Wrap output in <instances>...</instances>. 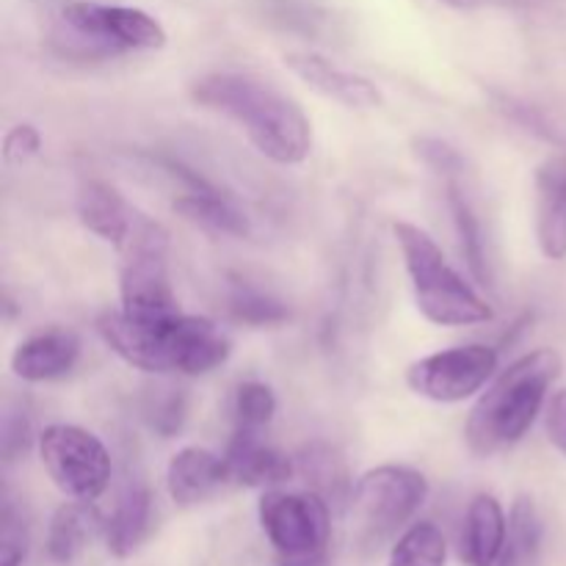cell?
<instances>
[{
  "label": "cell",
  "instance_id": "obj_16",
  "mask_svg": "<svg viewBox=\"0 0 566 566\" xmlns=\"http://www.w3.org/2000/svg\"><path fill=\"white\" fill-rule=\"evenodd\" d=\"M77 219L92 235L114 243L116 249L130 238L138 221V210L103 180H86L77 188Z\"/></svg>",
  "mask_w": 566,
  "mask_h": 566
},
{
  "label": "cell",
  "instance_id": "obj_21",
  "mask_svg": "<svg viewBox=\"0 0 566 566\" xmlns=\"http://www.w3.org/2000/svg\"><path fill=\"white\" fill-rule=\"evenodd\" d=\"M103 534V517L88 501H70L53 514L48 528V558L66 566L75 562L94 534Z\"/></svg>",
  "mask_w": 566,
  "mask_h": 566
},
{
  "label": "cell",
  "instance_id": "obj_6",
  "mask_svg": "<svg viewBox=\"0 0 566 566\" xmlns=\"http://www.w3.org/2000/svg\"><path fill=\"white\" fill-rule=\"evenodd\" d=\"M429 497V481L407 464H381L359 475L348 497L352 536L363 551H379Z\"/></svg>",
  "mask_w": 566,
  "mask_h": 566
},
{
  "label": "cell",
  "instance_id": "obj_34",
  "mask_svg": "<svg viewBox=\"0 0 566 566\" xmlns=\"http://www.w3.org/2000/svg\"><path fill=\"white\" fill-rule=\"evenodd\" d=\"M446 6H451V9H459V11H468V9H475V6L481 3V0H442Z\"/></svg>",
  "mask_w": 566,
  "mask_h": 566
},
{
  "label": "cell",
  "instance_id": "obj_26",
  "mask_svg": "<svg viewBox=\"0 0 566 566\" xmlns=\"http://www.w3.org/2000/svg\"><path fill=\"white\" fill-rule=\"evenodd\" d=\"M188 418V401L186 392L177 387H155L144 398V420L155 434L164 440L177 437L182 431V423Z\"/></svg>",
  "mask_w": 566,
  "mask_h": 566
},
{
  "label": "cell",
  "instance_id": "obj_18",
  "mask_svg": "<svg viewBox=\"0 0 566 566\" xmlns=\"http://www.w3.org/2000/svg\"><path fill=\"white\" fill-rule=\"evenodd\" d=\"M149 523H153V495H149V486L142 484V481H127L111 514L103 520L105 545H108V551L116 558H127L147 539Z\"/></svg>",
  "mask_w": 566,
  "mask_h": 566
},
{
  "label": "cell",
  "instance_id": "obj_28",
  "mask_svg": "<svg viewBox=\"0 0 566 566\" xmlns=\"http://www.w3.org/2000/svg\"><path fill=\"white\" fill-rule=\"evenodd\" d=\"M33 440H39V437H33V426L25 409H6L3 426H0V457H3V462L14 464L22 457H28Z\"/></svg>",
  "mask_w": 566,
  "mask_h": 566
},
{
  "label": "cell",
  "instance_id": "obj_11",
  "mask_svg": "<svg viewBox=\"0 0 566 566\" xmlns=\"http://www.w3.org/2000/svg\"><path fill=\"white\" fill-rule=\"evenodd\" d=\"M230 484L276 490L296 475V459L263 440V431L235 429L224 453Z\"/></svg>",
  "mask_w": 566,
  "mask_h": 566
},
{
  "label": "cell",
  "instance_id": "obj_19",
  "mask_svg": "<svg viewBox=\"0 0 566 566\" xmlns=\"http://www.w3.org/2000/svg\"><path fill=\"white\" fill-rule=\"evenodd\" d=\"M446 202L451 210L453 230H457L459 249L464 254L470 274L481 282V285H492V260L486 252V235L481 216L475 210L473 199H470L468 188H464V177L453 175L446 177Z\"/></svg>",
  "mask_w": 566,
  "mask_h": 566
},
{
  "label": "cell",
  "instance_id": "obj_33",
  "mask_svg": "<svg viewBox=\"0 0 566 566\" xmlns=\"http://www.w3.org/2000/svg\"><path fill=\"white\" fill-rule=\"evenodd\" d=\"M547 437L566 457V390L556 392L547 403Z\"/></svg>",
  "mask_w": 566,
  "mask_h": 566
},
{
  "label": "cell",
  "instance_id": "obj_30",
  "mask_svg": "<svg viewBox=\"0 0 566 566\" xmlns=\"http://www.w3.org/2000/svg\"><path fill=\"white\" fill-rule=\"evenodd\" d=\"M412 147H415V155H418V160H423L429 169H434L442 180L453 175H464L462 153H459L457 147H451L448 142H442V138L420 136L415 138Z\"/></svg>",
  "mask_w": 566,
  "mask_h": 566
},
{
  "label": "cell",
  "instance_id": "obj_8",
  "mask_svg": "<svg viewBox=\"0 0 566 566\" xmlns=\"http://www.w3.org/2000/svg\"><path fill=\"white\" fill-rule=\"evenodd\" d=\"M119 252L122 313L138 321H158L180 313L169 280V232L142 213Z\"/></svg>",
  "mask_w": 566,
  "mask_h": 566
},
{
  "label": "cell",
  "instance_id": "obj_4",
  "mask_svg": "<svg viewBox=\"0 0 566 566\" xmlns=\"http://www.w3.org/2000/svg\"><path fill=\"white\" fill-rule=\"evenodd\" d=\"M403 269L409 274L415 304L420 315L434 326H475L492 321L486 298L448 263L440 243L412 221L392 224Z\"/></svg>",
  "mask_w": 566,
  "mask_h": 566
},
{
  "label": "cell",
  "instance_id": "obj_20",
  "mask_svg": "<svg viewBox=\"0 0 566 566\" xmlns=\"http://www.w3.org/2000/svg\"><path fill=\"white\" fill-rule=\"evenodd\" d=\"M175 213L182 216L188 224L202 227L205 232L230 238H249L252 235V219L232 202L230 197L210 188V191H188L175 199Z\"/></svg>",
  "mask_w": 566,
  "mask_h": 566
},
{
  "label": "cell",
  "instance_id": "obj_1",
  "mask_svg": "<svg viewBox=\"0 0 566 566\" xmlns=\"http://www.w3.org/2000/svg\"><path fill=\"white\" fill-rule=\"evenodd\" d=\"M191 99L235 122L263 158L298 166L313 153V125L296 99L247 72H210L191 83Z\"/></svg>",
  "mask_w": 566,
  "mask_h": 566
},
{
  "label": "cell",
  "instance_id": "obj_17",
  "mask_svg": "<svg viewBox=\"0 0 566 566\" xmlns=\"http://www.w3.org/2000/svg\"><path fill=\"white\" fill-rule=\"evenodd\" d=\"M509 520L495 495H475L464 512L459 558L468 566H497L506 545Z\"/></svg>",
  "mask_w": 566,
  "mask_h": 566
},
{
  "label": "cell",
  "instance_id": "obj_24",
  "mask_svg": "<svg viewBox=\"0 0 566 566\" xmlns=\"http://www.w3.org/2000/svg\"><path fill=\"white\" fill-rule=\"evenodd\" d=\"M227 307L238 324L254 326V329H269V326H282L291 321V310L271 293L249 285L247 280H230V293H227Z\"/></svg>",
  "mask_w": 566,
  "mask_h": 566
},
{
  "label": "cell",
  "instance_id": "obj_29",
  "mask_svg": "<svg viewBox=\"0 0 566 566\" xmlns=\"http://www.w3.org/2000/svg\"><path fill=\"white\" fill-rule=\"evenodd\" d=\"M28 556V525L14 503L6 497L3 514H0V564L22 566Z\"/></svg>",
  "mask_w": 566,
  "mask_h": 566
},
{
  "label": "cell",
  "instance_id": "obj_23",
  "mask_svg": "<svg viewBox=\"0 0 566 566\" xmlns=\"http://www.w3.org/2000/svg\"><path fill=\"white\" fill-rule=\"evenodd\" d=\"M545 551V520L534 497L520 495L509 512V534L497 566H539Z\"/></svg>",
  "mask_w": 566,
  "mask_h": 566
},
{
  "label": "cell",
  "instance_id": "obj_3",
  "mask_svg": "<svg viewBox=\"0 0 566 566\" xmlns=\"http://www.w3.org/2000/svg\"><path fill=\"white\" fill-rule=\"evenodd\" d=\"M562 374V357L553 348H539L514 359L470 409L464 442L470 453L486 459L512 451L545 409L547 392Z\"/></svg>",
  "mask_w": 566,
  "mask_h": 566
},
{
  "label": "cell",
  "instance_id": "obj_2",
  "mask_svg": "<svg viewBox=\"0 0 566 566\" xmlns=\"http://www.w3.org/2000/svg\"><path fill=\"white\" fill-rule=\"evenodd\" d=\"M105 346L144 374L205 376L221 368L232 354V340L205 315L177 313L158 321H138L122 310L97 318Z\"/></svg>",
  "mask_w": 566,
  "mask_h": 566
},
{
  "label": "cell",
  "instance_id": "obj_14",
  "mask_svg": "<svg viewBox=\"0 0 566 566\" xmlns=\"http://www.w3.org/2000/svg\"><path fill=\"white\" fill-rule=\"evenodd\" d=\"M81 337L72 329H44L22 340L11 354V370L28 385L64 379L81 359Z\"/></svg>",
  "mask_w": 566,
  "mask_h": 566
},
{
  "label": "cell",
  "instance_id": "obj_32",
  "mask_svg": "<svg viewBox=\"0 0 566 566\" xmlns=\"http://www.w3.org/2000/svg\"><path fill=\"white\" fill-rule=\"evenodd\" d=\"M42 149V136L33 125H14L3 138V158L6 164H25V160L36 158Z\"/></svg>",
  "mask_w": 566,
  "mask_h": 566
},
{
  "label": "cell",
  "instance_id": "obj_27",
  "mask_svg": "<svg viewBox=\"0 0 566 566\" xmlns=\"http://www.w3.org/2000/svg\"><path fill=\"white\" fill-rule=\"evenodd\" d=\"M232 415H235V429L263 431L276 415L274 390L263 381H243L235 390Z\"/></svg>",
  "mask_w": 566,
  "mask_h": 566
},
{
  "label": "cell",
  "instance_id": "obj_25",
  "mask_svg": "<svg viewBox=\"0 0 566 566\" xmlns=\"http://www.w3.org/2000/svg\"><path fill=\"white\" fill-rule=\"evenodd\" d=\"M448 542L434 523H415L392 545L387 566H446Z\"/></svg>",
  "mask_w": 566,
  "mask_h": 566
},
{
  "label": "cell",
  "instance_id": "obj_31",
  "mask_svg": "<svg viewBox=\"0 0 566 566\" xmlns=\"http://www.w3.org/2000/svg\"><path fill=\"white\" fill-rule=\"evenodd\" d=\"M497 108L503 111V114L509 116V119H514L517 125H523L525 130H534L539 133V136L551 138V142H558V127L553 125L551 119H547L545 114H542L536 105H528V103H520V99L514 97H506V94H497Z\"/></svg>",
  "mask_w": 566,
  "mask_h": 566
},
{
  "label": "cell",
  "instance_id": "obj_9",
  "mask_svg": "<svg viewBox=\"0 0 566 566\" xmlns=\"http://www.w3.org/2000/svg\"><path fill=\"white\" fill-rule=\"evenodd\" d=\"M39 457L50 481L70 501H97L111 481V453L99 437L72 423H53L39 434Z\"/></svg>",
  "mask_w": 566,
  "mask_h": 566
},
{
  "label": "cell",
  "instance_id": "obj_15",
  "mask_svg": "<svg viewBox=\"0 0 566 566\" xmlns=\"http://www.w3.org/2000/svg\"><path fill=\"white\" fill-rule=\"evenodd\" d=\"M230 484L227 462L208 448L188 446L169 459L166 468V490L177 506H199L210 501L219 490Z\"/></svg>",
  "mask_w": 566,
  "mask_h": 566
},
{
  "label": "cell",
  "instance_id": "obj_5",
  "mask_svg": "<svg viewBox=\"0 0 566 566\" xmlns=\"http://www.w3.org/2000/svg\"><path fill=\"white\" fill-rule=\"evenodd\" d=\"M166 28L133 6L66 3L53 31V48L72 61H103L127 50H160Z\"/></svg>",
  "mask_w": 566,
  "mask_h": 566
},
{
  "label": "cell",
  "instance_id": "obj_10",
  "mask_svg": "<svg viewBox=\"0 0 566 566\" xmlns=\"http://www.w3.org/2000/svg\"><path fill=\"white\" fill-rule=\"evenodd\" d=\"M497 363V348L486 343H468L415 359L407 368V385L426 401L462 403L495 379Z\"/></svg>",
  "mask_w": 566,
  "mask_h": 566
},
{
  "label": "cell",
  "instance_id": "obj_7",
  "mask_svg": "<svg viewBox=\"0 0 566 566\" xmlns=\"http://www.w3.org/2000/svg\"><path fill=\"white\" fill-rule=\"evenodd\" d=\"M260 528L276 551L280 566H332V506L318 492L263 490L258 503Z\"/></svg>",
  "mask_w": 566,
  "mask_h": 566
},
{
  "label": "cell",
  "instance_id": "obj_13",
  "mask_svg": "<svg viewBox=\"0 0 566 566\" xmlns=\"http://www.w3.org/2000/svg\"><path fill=\"white\" fill-rule=\"evenodd\" d=\"M536 243L547 260L566 258V153L551 155L534 177Z\"/></svg>",
  "mask_w": 566,
  "mask_h": 566
},
{
  "label": "cell",
  "instance_id": "obj_22",
  "mask_svg": "<svg viewBox=\"0 0 566 566\" xmlns=\"http://www.w3.org/2000/svg\"><path fill=\"white\" fill-rule=\"evenodd\" d=\"M296 475H302L307 490L318 492L329 506H337V503L348 506L354 484L348 481L346 462L335 448L324 446V442H313L304 448L296 457Z\"/></svg>",
  "mask_w": 566,
  "mask_h": 566
},
{
  "label": "cell",
  "instance_id": "obj_12",
  "mask_svg": "<svg viewBox=\"0 0 566 566\" xmlns=\"http://www.w3.org/2000/svg\"><path fill=\"white\" fill-rule=\"evenodd\" d=\"M285 64L296 77H302L310 88L324 94L326 99L346 105V108H379L381 92L374 81L348 72L343 66L332 64L329 59L318 53H291L285 55Z\"/></svg>",
  "mask_w": 566,
  "mask_h": 566
}]
</instances>
